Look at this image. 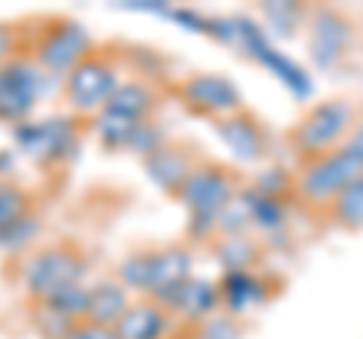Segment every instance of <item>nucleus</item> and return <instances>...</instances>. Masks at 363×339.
<instances>
[{
    "mask_svg": "<svg viewBox=\"0 0 363 339\" xmlns=\"http://www.w3.org/2000/svg\"><path fill=\"white\" fill-rule=\"evenodd\" d=\"M363 121V106L351 97H330L309 106L297 124L285 133L288 149L297 155L300 164H309L321 155L342 149L351 130Z\"/></svg>",
    "mask_w": 363,
    "mask_h": 339,
    "instance_id": "f257e3e1",
    "label": "nucleus"
},
{
    "mask_svg": "<svg viewBox=\"0 0 363 339\" xmlns=\"http://www.w3.org/2000/svg\"><path fill=\"white\" fill-rule=\"evenodd\" d=\"M240 191H242V182L230 167H224L218 161H200L176 191V200L191 216V233L212 240L221 212L240 197Z\"/></svg>",
    "mask_w": 363,
    "mask_h": 339,
    "instance_id": "f03ea898",
    "label": "nucleus"
},
{
    "mask_svg": "<svg viewBox=\"0 0 363 339\" xmlns=\"http://www.w3.org/2000/svg\"><path fill=\"white\" fill-rule=\"evenodd\" d=\"M360 176L363 167L345 149H336L309 164H300V173L294 176V197L303 203V209L321 218L330 209V203Z\"/></svg>",
    "mask_w": 363,
    "mask_h": 339,
    "instance_id": "7ed1b4c3",
    "label": "nucleus"
},
{
    "mask_svg": "<svg viewBox=\"0 0 363 339\" xmlns=\"http://www.w3.org/2000/svg\"><path fill=\"white\" fill-rule=\"evenodd\" d=\"M85 267H88V257L76 243H55L49 248H40L28 261L25 288L37 303H45L55 294L79 285Z\"/></svg>",
    "mask_w": 363,
    "mask_h": 339,
    "instance_id": "20e7f679",
    "label": "nucleus"
},
{
    "mask_svg": "<svg viewBox=\"0 0 363 339\" xmlns=\"http://www.w3.org/2000/svg\"><path fill=\"white\" fill-rule=\"evenodd\" d=\"M116 88H118L116 64L109 61V55L94 49L64 79V100L79 116H97V112L106 109Z\"/></svg>",
    "mask_w": 363,
    "mask_h": 339,
    "instance_id": "39448f33",
    "label": "nucleus"
},
{
    "mask_svg": "<svg viewBox=\"0 0 363 339\" xmlns=\"http://www.w3.org/2000/svg\"><path fill=\"white\" fill-rule=\"evenodd\" d=\"M91 52H94V43L76 18H52V25L40 33L28 55L43 67V73L67 79L73 67L85 61Z\"/></svg>",
    "mask_w": 363,
    "mask_h": 339,
    "instance_id": "423d86ee",
    "label": "nucleus"
},
{
    "mask_svg": "<svg viewBox=\"0 0 363 339\" xmlns=\"http://www.w3.org/2000/svg\"><path fill=\"white\" fill-rule=\"evenodd\" d=\"M43 67L28 52L16 55L9 64L0 67V121L21 124L30 109L37 106L43 91Z\"/></svg>",
    "mask_w": 363,
    "mask_h": 339,
    "instance_id": "0eeeda50",
    "label": "nucleus"
},
{
    "mask_svg": "<svg viewBox=\"0 0 363 339\" xmlns=\"http://www.w3.org/2000/svg\"><path fill=\"white\" fill-rule=\"evenodd\" d=\"M306 33H309V58L321 70L339 67L354 46V21L333 6H315L306 18Z\"/></svg>",
    "mask_w": 363,
    "mask_h": 339,
    "instance_id": "6e6552de",
    "label": "nucleus"
},
{
    "mask_svg": "<svg viewBox=\"0 0 363 339\" xmlns=\"http://www.w3.org/2000/svg\"><path fill=\"white\" fill-rule=\"evenodd\" d=\"M176 94L179 100L185 104L194 116H203V118H227L233 112L245 109L242 104V94L230 79H224L218 73H194L188 76L185 82L176 85Z\"/></svg>",
    "mask_w": 363,
    "mask_h": 339,
    "instance_id": "1a4fd4ad",
    "label": "nucleus"
},
{
    "mask_svg": "<svg viewBox=\"0 0 363 339\" xmlns=\"http://www.w3.org/2000/svg\"><path fill=\"white\" fill-rule=\"evenodd\" d=\"M224 145L242 161H264L269 152V130L252 109H240L227 118L212 121Z\"/></svg>",
    "mask_w": 363,
    "mask_h": 339,
    "instance_id": "9d476101",
    "label": "nucleus"
},
{
    "mask_svg": "<svg viewBox=\"0 0 363 339\" xmlns=\"http://www.w3.org/2000/svg\"><path fill=\"white\" fill-rule=\"evenodd\" d=\"M16 140L30 157H37L40 164H49V161H58L64 152L73 149L76 128H73L70 118H49V121H37V124H18Z\"/></svg>",
    "mask_w": 363,
    "mask_h": 339,
    "instance_id": "9b49d317",
    "label": "nucleus"
},
{
    "mask_svg": "<svg viewBox=\"0 0 363 339\" xmlns=\"http://www.w3.org/2000/svg\"><path fill=\"white\" fill-rule=\"evenodd\" d=\"M188 279H191V252L185 245L152 248V269H149L145 297L161 303L167 294H173L182 282H188Z\"/></svg>",
    "mask_w": 363,
    "mask_h": 339,
    "instance_id": "f8f14e48",
    "label": "nucleus"
},
{
    "mask_svg": "<svg viewBox=\"0 0 363 339\" xmlns=\"http://www.w3.org/2000/svg\"><path fill=\"white\" fill-rule=\"evenodd\" d=\"M218 303H221V294H218L215 282H203V279L191 276L188 282H182L173 294H167L161 300V306H167L169 315H182V318H188V321H203V318H212Z\"/></svg>",
    "mask_w": 363,
    "mask_h": 339,
    "instance_id": "ddd939ff",
    "label": "nucleus"
},
{
    "mask_svg": "<svg viewBox=\"0 0 363 339\" xmlns=\"http://www.w3.org/2000/svg\"><path fill=\"white\" fill-rule=\"evenodd\" d=\"M143 164H145V173H149L152 182L161 188V191H167L169 197H176V191L182 188V182H185L188 173L200 161L191 152L182 149V145L164 143L157 152H152L149 157H143Z\"/></svg>",
    "mask_w": 363,
    "mask_h": 339,
    "instance_id": "4468645a",
    "label": "nucleus"
},
{
    "mask_svg": "<svg viewBox=\"0 0 363 339\" xmlns=\"http://www.w3.org/2000/svg\"><path fill=\"white\" fill-rule=\"evenodd\" d=\"M169 318H173V315H169L167 306H161V303L152 297H140V300H133L128 312L118 318L116 333H118V339H164Z\"/></svg>",
    "mask_w": 363,
    "mask_h": 339,
    "instance_id": "2eb2a0df",
    "label": "nucleus"
},
{
    "mask_svg": "<svg viewBox=\"0 0 363 339\" xmlns=\"http://www.w3.org/2000/svg\"><path fill=\"white\" fill-rule=\"evenodd\" d=\"M130 306L128 288L121 282H97L88 294V309H85V324H97V327H116L118 318Z\"/></svg>",
    "mask_w": 363,
    "mask_h": 339,
    "instance_id": "dca6fc26",
    "label": "nucleus"
},
{
    "mask_svg": "<svg viewBox=\"0 0 363 339\" xmlns=\"http://www.w3.org/2000/svg\"><path fill=\"white\" fill-rule=\"evenodd\" d=\"M218 294L224 306L233 315H240L257 306V303H264L269 297V288L264 285V276L252 269V273H224L218 282Z\"/></svg>",
    "mask_w": 363,
    "mask_h": 339,
    "instance_id": "f3484780",
    "label": "nucleus"
},
{
    "mask_svg": "<svg viewBox=\"0 0 363 339\" xmlns=\"http://www.w3.org/2000/svg\"><path fill=\"white\" fill-rule=\"evenodd\" d=\"M155 106H157V94L145 82L133 79V82H121L116 88V94L106 104V112H112L118 118H128V121H149Z\"/></svg>",
    "mask_w": 363,
    "mask_h": 339,
    "instance_id": "a211bd4d",
    "label": "nucleus"
},
{
    "mask_svg": "<svg viewBox=\"0 0 363 339\" xmlns=\"http://www.w3.org/2000/svg\"><path fill=\"white\" fill-rule=\"evenodd\" d=\"M240 200L245 206L248 228L252 230L272 233V230L285 228V200L281 197H272V194H267V191L248 185V188L240 191Z\"/></svg>",
    "mask_w": 363,
    "mask_h": 339,
    "instance_id": "6ab92c4d",
    "label": "nucleus"
},
{
    "mask_svg": "<svg viewBox=\"0 0 363 339\" xmlns=\"http://www.w3.org/2000/svg\"><path fill=\"white\" fill-rule=\"evenodd\" d=\"M215 257L221 261L224 273H252L260 261V243L248 233H230L215 240Z\"/></svg>",
    "mask_w": 363,
    "mask_h": 339,
    "instance_id": "aec40b11",
    "label": "nucleus"
},
{
    "mask_svg": "<svg viewBox=\"0 0 363 339\" xmlns=\"http://www.w3.org/2000/svg\"><path fill=\"white\" fill-rule=\"evenodd\" d=\"M321 218L330 224V228L348 230V233L363 230V176L354 179V182L330 203V209H327Z\"/></svg>",
    "mask_w": 363,
    "mask_h": 339,
    "instance_id": "412c9836",
    "label": "nucleus"
},
{
    "mask_svg": "<svg viewBox=\"0 0 363 339\" xmlns=\"http://www.w3.org/2000/svg\"><path fill=\"white\" fill-rule=\"evenodd\" d=\"M30 218V194L18 182L0 179V240Z\"/></svg>",
    "mask_w": 363,
    "mask_h": 339,
    "instance_id": "4be33fe9",
    "label": "nucleus"
},
{
    "mask_svg": "<svg viewBox=\"0 0 363 339\" xmlns=\"http://www.w3.org/2000/svg\"><path fill=\"white\" fill-rule=\"evenodd\" d=\"M264 16L276 25V30H279V25H281V33H294V28L300 25V21H306L309 18V13H306L303 6H297V4H267L264 6Z\"/></svg>",
    "mask_w": 363,
    "mask_h": 339,
    "instance_id": "5701e85b",
    "label": "nucleus"
},
{
    "mask_svg": "<svg viewBox=\"0 0 363 339\" xmlns=\"http://www.w3.org/2000/svg\"><path fill=\"white\" fill-rule=\"evenodd\" d=\"M18 30L21 28L16 21H0V67L9 64L16 55H21L18 52Z\"/></svg>",
    "mask_w": 363,
    "mask_h": 339,
    "instance_id": "b1692460",
    "label": "nucleus"
},
{
    "mask_svg": "<svg viewBox=\"0 0 363 339\" xmlns=\"http://www.w3.org/2000/svg\"><path fill=\"white\" fill-rule=\"evenodd\" d=\"M342 149L351 155V157H354V161L363 167V121L357 124V128L354 130H351V137L345 140V145H342Z\"/></svg>",
    "mask_w": 363,
    "mask_h": 339,
    "instance_id": "393cba45",
    "label": "nucleus"
},
{
    "mask_svg": "<svg viewBox=\"0 0 363 339\" xmlns=\"http://www.w3.org/2000/svg\"><path fill=\"white\" fill-rule=\"evenodd\" d=\"M61 339H85V330H82V324H76L73 330H67Z\"/></svg>",
    "mask_w": 363,
    "mask_h": 339,
    "instance_id": "a878e982",
    "label": "nucleus"
}]
</instances>
